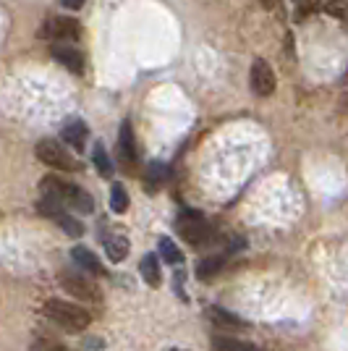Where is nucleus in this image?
<instances>
[{
    "label": "nucleus",
    "mask_w": 348,
    "mask_h": 351,
    "mask_svg": "<svg viewBox=\"0 0 348 351\" xmlns=\"http://www.w3.org/2000/svg\"><path fill=\"white\" fill-rule=\"evenodd\" d=\"M40 186L45 189V197L55 199L63 207H71V210H79V213H92L95 210V199L89 197L87 191L79 189L76 184L63 181L58 176H45Z\"/></svg>",
    "instance_id": "1"
},
{
    "label": "nucleus",
    "mask_w": 348,
    "mask_h": 351,
    "mask_svg": "<svg viewBox=\"0 0 348 351\" xmlns=\"http://www.w3.org/2000/svg\"><path fill=\"white\" fill-rule=\"evenodd\" d=\"M45 315L55 325H60L63 330H71V333L84 330L92 322V315L87 309L79 307V304H71V302H63V299H47L45 302Z\"/></svg>",
    "instance_id": "2"
},
{
    "label": "nucleus",
    "mask_w": 348,
    "mask_h": 351,
    "mask_svg": "<svg viewBox=\"0 0 348 351\" xmlns=\"http://www.w3.org/2000/svg\"><path fill=\"white\" fill-rule=\"evenodd\" d=\"M37 158L47 168H58V171H79V160L71 158V152L55 139H42L37 145Z\"/></svg>",
    "instance_id": "3"
},
{
    "label": "nucleus",
    "mask_w": 348,
    "mask_h": 351,
    "mask_svg": "<svg viewBox=\"0 0 348 351\" xmlns=\"http://www.w3.org/2000/svg\"><path fill=\"white\" fill-rule=\"evenodd\" d=\"M60 280V289L66 293H71L73 299H79V302H100L102 293L100 289L92 283V278L87 276H79V273H60L58 276Z\"/></svg>",
    "instance_id": "4"
},
{
    "label": "nucleus",
    "mask_w": 348,
    "mask_h": 351,
    "mask_svg": "<svg viewBox=\"0 0 348 351\" xmlns=\"http://www.w3.org/2000/svg\"><path fill=\"white\" fill-rule=\"evenodd\" d=\"M45 40H55V43H76L82 37V27L76 19H66V16H55L47 19L40 29Z\"/></svg>",
    "instance_id": "5"
},
{
    "label": "nucleus",
    "mask_w": 348,
    "mask_h": 351,
    "mask_svg": "<svg viewBox=\"0 0 348 351\" xmlns=\"http://www.w3.org/2000/svg\"><path fill=\"white\" fill-rule=\"evenodd\" d=\"M178 234L184 241H189V244H202L204 239L210 236V228H207V220L199 215V213H194V210H184L181 215H178Z\"/></svg>",
    "instance_id": "6"
},
{
    "label": "nucleus",
    "mask_w": 348,
    "mask_h": 351,
    "mask_svg": "<svg viewBox=\"0 0 348 351\" xmlns=\"http://www.w3.org/2000/svg\"><path fill=\"white\" fill-rule=\"evenodd\" d=\"M249 82H251V92L260 95V97H270L275 92V73L270 69V63H264L262 58H257L251 63Z\"/></svg>",
    "instance_id": "7"
},
{
    "label": "nucleus",
    "mask_w": 348,
    "mask_h": 351,
    "mask_svg": "<svg viewBox=\"0 0 348 351\" xmlns=\"http://www.w3.org/2000/svg\"><path fill=\"white\" fill-rule=\"evenodd\" d=\"M50 56L58 60V63H63L69 71L73 73L84 71V53L79 47H73L71 43H55L50 47Z\"/></svg>",
    "instance_id": "8"
},
{
    "label": "nucleus",
    "mask_w": 348,
    "mask_h": 351,
    "mask_svg": "<svg viewBox=\"0 0 348 351\" xmlns=\"http://www.w3.org/2000/svg\"><path fill=\"white\" fill-rule=\"evenodd\" d=\"M102 247H105V254H108V260L110 263H123L126 257H129V239L121 234L118 228H113L110 234L102 236Z\"/></svg>",
    "instance_id": "9"
},
{
    "label": "nucleus",
    "mask_w": 348,
    "mask_h": 351,
    "mask_svg": "<svg viewBox=\"0 0 348 351\" xmlns=\"http://www.w3.org/2000/svg\"><path fill=\"white\" fill-rule=\"evenodd\" d=\"M60 136H63V142H66V145H71L76 152H82V149H84V145H87L89 132H87V126H84V121L73 118V121H69V123L63 126Z\"/></svg>",
    "instance_id": "10"
},
{
    "label": "nucleus",
    "mask_w": 348,
    "mask_h": 351,
    "mask_svg": "<svg viewBox=\"0 0 348 351\" xmlns=\"http://www.w3.org/2000/svg\"><path fill=\"white\" fill-rule=\"evenodd\" d=\"M118 152H121V160L131 165L136 160V139H134V129H131V121H123L121 134H118Z\"/></svg>",
    "instance_id": "11"
},
{
    "label": "nucleus",
    "mask_w": 348,
    "mask_h": 351,
    "mask_svg": "<svg viewBox=\"0 0 348 351\" xmlns=\"http://www.w3.org/2000/svg\"><path fill=\"white\" fill-rule=\"evenodd\" d=\"M73 260H76V265L79 267H84L87 273H92V276H105V267H102V263L97 260V254L95 252H89L87 247H76L71 249Z\"/></svg>",
    "instance_id": "12"
},
{
    "label": "nucleus",
    "mask_w": 348,
    "mask_h": 351,
    "mask_svg": "<svg viewBox=\"0 0 348 351\" xmlns=\"http://www.w3.org/2000/svg\"><path fill=\"white\" fill-rule=\"evenodd\" d=\"M207 315H210V320L215 322L218 328H228V330H241V328H247V322L241 320V317H236L233 312H228V309H223V307H210Z\"/></svg>",
    "instance_id": "13"
},
{
    "label": "nucleus",
    "mask_w": 348,
    "mask_h": 351,
    "mask_svg": "<svg viewBox=\"0 0 348 351\" xmlns=\"http://www.w3.org/2000/svg\"><path fill=\"white\" fill-rule=\"evenodd\" d=\"M223 265H225V260L218 257V254H215V257H204V260H199V265H197V276H199V280H212L220 270H223Z\"/></svg>",
    "instance_id": "14"
},
{
    "label": "nucleus",
    "mask_w": 348,
    "mask_h": 351,
    "mask_svg": "<svg viewBox=\"0 0 348 351\" xmlns=\"http://www.w3.org/2000/svg\"><path fill=\"white\" fill-rule=\"evenodd\" d=\"M139 273L145 278L147 286H160V263L155 254H147L142 265H139Z\"/></svg>",
    "instance_id": "15"
},
{
    "label": "nucleus",
    "mask_w": 348,
    "mask_h": 351,
    "mask_svg": "<svg viewBox=\"0 0 348 351\" xmlns=\"http://www.w3.org/2000/svg\"><path fill=\"white\" fill-rule=\"evenodd\" d=\"M212 351H257V346H251L247 341L228 336H215L212 338Z\"/></svg>",
    "instance_id": "16"
},
{
    "label": "nucleus",
    "mask_w": 348,
    "mask_h": 351,
    "mask_svg": "<svg viewBox=\"0 0 348 351\" xmlns=\"http://www.w3.org/2000/svg\"><path fill=\"white\" fill-rule=\"evenodd\" d=\"M92 162H95V168H97V173L102 178H108V176H113V162L108 158V152H105V145L97 142V145L92 147Z\"/></svg>",
    "instance_id": "17"
},
{
    "label": "nucleus",
    "mask_w": 348,
    "mask_h": 351,
    "mask_svg": "<svg viewBox=\"0 0 348 351\" xmlns=\"http://www.w3.org/2000/svg\"><path fill=\"white\" fill-rule=\"evenodd\" d=\"M160 254H162V260L168 265H181L184 263V254H181V249L173 244V239H168V236H162L160 239Z\"/></svg>",
    "instance_id": "18"
},
{
    "label": "nucleus",
    "mask_w": 348,
    "mask_h": 351,
    "mask_svg": "<svg viewBox=\"0 0 348 351\" xmlns=\"http://www.w3.org/2000/svg\"><path fill=\"white\" fill-rule=\"evenodd\" d=\"M110 210L118 213V215L129 210V194L123 189V184H113V189H110Z\"/></svg>",
    "instance_id": "19"
},
{
    "label": "nucleus",
    "mask_w": 348,
    "mask_h": 351,
    "mask_svg": "<svg viewBox=\"0 0 348 351\" xmlns=\"http://www.w3.org/2000/svg\"><path fill=\"white\" fill-rule=\"evenodd\" d=\"M55 223H58L60 228H63V234L73 236V239H79V236L84 234V226H82V220H76L73 215H69V213H60L58 218H55Z\"/></svg>",
    "instance_id": "20"
},
{
    "label": "nucleus",
    "mask_w": 348,
    "mask_h": 351,
    "mask_svg": "<svg viewBox=\"0 0 348 351\" xmlns=\"http://www.w3.org/2000/svg\"><path fill=\"white\" fill-rule=\"evenodd\" d=\"M162 178H165V165H149V171H147V186H149V191H155L152 186H158Z\"/></svg>",
    "instance_id": "21"
},
{
    "label": "nucleus",
    "mask_w": 348,
    "mask_h": 351,
    "mask_svg": "<svg viewBox=\"0 0 348 351\" xmlns=\"http://www.w3.org/2000/svg\"><path fill=\"white\" fill-rule=\"evenodd\" d=\"M325 11L333 16H346V0H327L325 3Z\"/></svg>",
    "instance_id": "22"
},
{
    "label": "nucleus",
    "mask_w": 348,
    "mask_h": 351,
    "mask_svg": "<svg viewBox=\"0 0 348 351\" xmlns=\"http://www.w3.org/2000/svg\"><path fill=\"white\" fill-rule=\"evenodd\" d=\"M66 8H71V11H79L82 5H84V0H60Z\"/></svg>",
    "instance_id": "23"
},
{
    "label": "nucleus",
    "mask_w": 348,
    "mask_h": 351,
    "mask_svg": "<svg viewBox=\"0 0 348 351\" xmlns=\"http://www.w3.org/2000/svg\"><path fill=\"white\" fill-rule=\"evenodd\" d=\"M277 3H280V0H262V5H264V8H275Z\"/></svg>",
    "instance_id": "24"
},
{
    "label": "nucleus",
    "mask_w": 348,
    "mask_h": 351,
    "mask_svg": "<svg viewBox=\"0 0 348 351\" xmlns=\"http://www.w3.org/2000/svg\"><path fill=\"white\" fill-rule=\"evenodd\" d=\"M171 351H186V349H171Z\"/></svg>",
    "instance_id": "25"
}]
</instances>
